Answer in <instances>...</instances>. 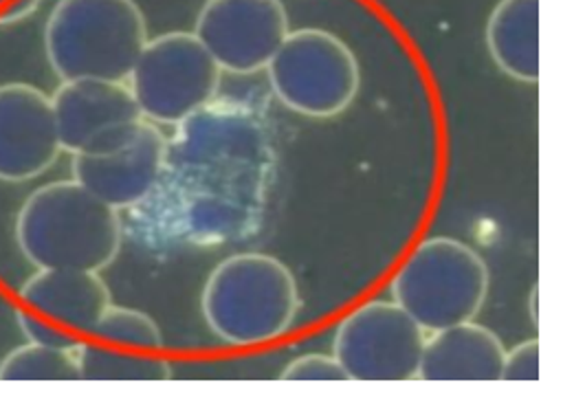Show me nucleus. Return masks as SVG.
Returning a JSON list of instances; mask_svg holds the SVG:
<instances>
[{"label": "nucleus", "mask_w": 563, "mask_h": 398, "mask_svg": "<svg viewBox=\"0 0 563 398\" xmlns=\"http://www.w3.org/2000/svg\"><path fill=\"white\" fill-rule=\"evenodd\" d=\"M284 383H341L347 374L330 354H303L290 361L279 374Z\"/></svg>", "instance_id": "obj_18"}, {"label": "nucleus", "mask_w": 563, "mask_h": 398, "mask_svg": "<svg viewBox=\"0 0 563 398\" xmlns=\"http://www.w3.org/2000/svg\"><path fill=\"white\" fill-rule=\"evenodd\" d=\"M165 136L161 130L141 119L134 130L117 145L73 156V178L90 194L114 209L141 202L158 183L165 165Z\"/></svg>", "instance_id": "obj_11"}, {"label": "nucleus", "mask_w": 563, "mask_h": 398, "mask_svg": "<svg viewBox=\"0 0 563 398\" xmlns=\"http://www.w3.org/2000/svg\"><path fill=\"white\" fill-rule=\"evenodd\" d=\"M541 378V347L537 339H528L504 354L501 380L534 383Z\"/></svg>", "instance_id": "obj_19"}, {"label": "nucleus", "mask_w": 563, "mask_h": 398, "mask_svg": "<svg viewBox=\"0 0 563 398\" xmlns=\"http://www.w3.org/2000/svg\"><path fill=\"white\" fill-rule=\"evenodd\" d=\"M539 0H499L486 22V46L508 77L539 81Z\"/></svg>", "instance_id": "obj_14"}, {"label": "nucleus", "mask_w": 563, "mask_h": 398, "mask_svg": "<svg viewBox=\"0 0 563 398\" xmlns=\"http://www.w3.org/2000/svg\"><path fill=\"white\" fill-rule=\"evenodd\" d=\"M200 308L218 339L244 347L286 334L295 321L299 295L292 273L277 257L238 253L211 270Z\"/></svg>", "instance_id": "obj_3"}, {"label": "nucleus", "mask_w": 563, "mask_h": 398, "mask_svg": "<svg viewBox=\"0 0 563 398\" xmlns=\"http://www.w3.org/2000/svg\"><path fill=\"white\" fill-rule=\"evenodd\" d=\"M79 380L163 383L172 378L169 363L152 352L112 345L86 336L75 350Z\"/></svg>", "instance_id": "obj_15"}, {"label": "nucleus", "mask_w": 563, "mask_h": 398, "mask_svg": "<svg viewBox=\"0 0 563 398\" xmlns=\"http://www.w3.org/2000/svg\"><path fill=\"white\" fill-rule=\"evenodd\" d=\"M266 73L286 108L314 119L343 112L361 84L358 62L350 46L321 29L288 31L266 64Z\"/></svg>", "instance_id": "obj_5"}, {"label": "nucleus", "mask_w": 563, "mask_h": 398, "mask_svg": "<svg viewBox=\"0 0 563 398\" xmlns=\"http://www.w3.org/2000/svg\"><path fill=\"white\" fill-rule=\"evenodd\" d=\"M504 345L495 332L471 321L435 330L424 339L418 378L427 383L501 380Z\"/></svg>", "instance_id": "obj_13"}, {"label": "nucleus", "mask_w": 563, "mask_h": 398, "mask_svg": "<svg viewBox=\"0 0 563 398\" xmlns=\"http://www.w3.org/2000/svg\"><path fill=\"white\" fill-rule=\"evenodd\" d=\"M42 0H0V26L15 24L35 13Z\"/></svg>", "instance_id": "obj_20"}, {"label": "nucleus", "mask_w": 563, "mask_h": 398, "mask_svg": "<svg viewBox=\"0 0 563 398\" xmlns=\"http://www.w3.org/2000/svg\"><path fill=\"white\" fill-rule=\"evenodd\" d=\"M62 152L51 97L24 81L0 84V180H33Z\"/></svg>", "instance_id": "obj_12"}, {"label": "nucleus", "mask_w": 563, "mask_h": 398, "mask_svg": "<svg viewBox=\"0 0 563 398\" xmlns=\"http://www.w3.org/2000/svg\"><path fill=\"white\" fill-rule=\"evenodd\" d=\"M125 84L143 119L176 125L213 99L220 66L194 33H163L145 42Z\"/></svg>", "instance_id": "obj_6"}, {"label": "nucleus", "mask_w": 563, "mask_h": 398, "mask_svg": "<svg viewBox=\"0 0 563 398\" xmlns=\"http://www.w3.org/2000/svg\"><path fill=\"white\" fill-rule=\"evenodd\" d=\"M286 33L282 0H207L194 29L220 70L238 75L266 68Z\"/></svg>", "instance_id": "obj_9"}, {"label": "nucleus", "mask_w": 563, "mask_h": 398, "mask_svg": "<svg viewBox=\"0 0 563 398\" xmlns=\"http://www.w3.org/2000/svg\"><path fill=\"white\" fill-rule=\"evenodd\" d=\"M15 242L35 268L103 270L119 253V209L75 178L33 189L15 215Z\"/></svg>", "instance_id": "obj_1"}, {"label": "nucleus", "mask_w": 563, "mask_h": 398, "mask_svg": "<svg viewBox=\"0 0 563 398\" xmlns=\"http://www.w3.org/2000/svg\"><path fill=\"white\" fill-rule=\"evenodd\" d=\"M110 303L95 270L37 268L20 288L15 321L26 341L75 352Z\"/></svg>", "instance_id": "obj_8"}, {"label": "nucleus", "mask_w": 563, "mask_h": 398, "mask_svg": "<svg viewBox=\"0 0 563 398\" xmlns=\"http://www.w3.org/2000/svg\"><path fill=\"white\" fill-rule=\"evenodd\" d=\"M51 103L62 150L73 156L117 145L143 119L125 81H62Z\"/></svg>", "instance_id": "obj_10"}, {"label": "nucleus", "mask_w": 563, "mask_h": 398, "mask_svg": "<svg viewBox=\"0 0 563 398\" xmlns=\"http://www.w3.org/2000/svg\"><path fill=\"white\" fill-rule=\"evenodd\" d=\"M88 336L143 352H158L163 347V334L152 317L141 310L114 303L108 306Z\"/></svg>", "instance_id": "obj_17"}, {"label": "nucleus", "mask_w": 563, "mask_h": 398, "mask_svg": "<svg viewBox=\"0 0 563 398\" xmlns=\"http://www.w3.org/2000/svg\"><path fill=\"white\" fill-rule=\"evenodd\" d=\"M0 380H79L77 356L70 350L46 347L26 341L0 361Z\"/></svg>", "instance_id": "obj_16"}, {"label": "nucleus", "mask_w": 563, "mask_h": 398, "mask_svg": "<svg viewBox=\"0 0 563 398\" xmlns=\"http://www.w3.org/2000/svg\"><path fill=\"white\" fill-rule=\"evenodd\" d=\"M145 42L134 0H57L44 24V53L62 81H128Z\"/></svg>", "instance_id": "obj_2"}, {"label": "nucleus", "mask_w": 563, "mask_h": 398, "mask_svg": "<svg viewBox=\"0 0 563 398\" xmlns=\"http://www.w3.org/2000/svg\"><path fill=\"white\" fill-rule=\"evenodd\" d=\"M488 292V268L464 242H420L391 279V299L424 332L475 319Z\"/></svg>", "instance_id": "obj_4"}, {"label": "nucleus", "mask_w": 563, "mask_h": 398, "mask_svg": "<svg viewBox=\"0 0 563 398\" xmlns=\"http://www.w3.org/2000/svg\"><path fill=\"white\" fill-rule=\"evenodd\" d=\"M424 330L394 301H369L334 330L332 356L347 380L405 383L418 378Z\"/></svg>", "instance_id": "obj_7"}]
</instances>
